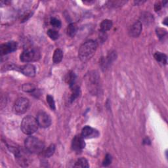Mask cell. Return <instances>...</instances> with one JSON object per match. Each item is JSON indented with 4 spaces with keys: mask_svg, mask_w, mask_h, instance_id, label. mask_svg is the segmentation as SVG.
Here are the masks:
<instances>
[{
    "mask_svg": "<svg viewBox=\"0 0 168 168\" xmlns=\"http://www.w3.org/2000/svg\"><path fill=\"white\" fill-rule=\"evenodd\" d=\"M97 48V44L93 40H89L84 43L78 51L80 59L86 62L88 61L94 55Z\"/></svg>",
    "mask_w": 168,
    "mask_h": 168,
    "instance_id": "cell-1",
    "label": "cell"
},
{
    "mask_svg": "<svg viewBox=\"0 0 168 168\" xmlns=\"http://www.w3.org/2000/svg\"><path fill=\"white\" fill-rule=\"evenodd\" d=\"M38 126L39 125L36 118L32 116H27L22 119L21 129L24 134L32 135L37 130Z\"/></svg>",
    "mask_w": 168,
    "mask_h": 168,
    "instance_id": "cell-2",
    "label": "cell"
},
{
    "mask_svg": "<svg viewBox=\"0 0 168 168\" xmlns=\"http://www.w3.org/2000/svg\"><path fill=\"white\" fill-rule=\"evenodd\" d=\"M25 147L27 150L33 154L43 152L45 145L39 139L34 137H28L25 141Z\"/></svg>",
    "mask_w": 168,
    "mask_h": 168,
    "instance_id": "cell-3",
    "label": "cell"
},
{
    "mask_svg": "<svg viewBox=\"0 0 168 168\" xmlns=\"http://www.w3.org/2000/svg\"><path fill=\"white\" fill-rule=\"evenodd\" d=\"M40 57V51L34 47H30L23 51L20 56V59L24 62H31L38 61Z\"/></svg>",
    "mask_w": 168,
    "mask_h": 168,
    "instance_id": "cell-4",
    "label": "cell"
},
{
    "mask_svg": "<svg viewBox=\"0 0 168 168\" xmlns=\"http://www.w3.org/2000/svg\"><path fill=\"white\" fill-rule=\"evenodd\" d=\"M30 102L28 99L24 97L18 98L14 105V112L17 114H23L28 109Z\"/></svg>",
    "mask_w": 168,
    "mask_h": 168,
    "instance_id": "cell-5",
    "label": "cell"
},
{
    "mask_svg": "<svg viewBox=\"0 0 168 168\" xmlns=\"http://www.w3.org/2000/svg\"><path fill=\"white\" fill-rule=\"evenodd\" d=\"M36 120L39 126L43 128H47L51 124V119L49 115L43 111H41L37 114Z\"/></svg>",
    "mask_w": 168,
    "mask_h": 168,
    "instance_id": "cell-6",
    "label": "cell"
},
{
    "mask_svg": "<svg viewBox=\"0 0 168 168\" xmlns=\"http://www.w3.org/2000/svg\"><path fill=\"white\" fill-rule=\"evenodd\" d=\"M17 48V43L11 41L3 43L0 46V53L2 55H5L16 51Z\"/></svg>",
    "mask_w": 168,
    "mask_h": 168,
    "instance_id": "cell-7",
    "label": "cell"
},
{
    "mask_svg": "<svg viewBox=\"0 0 168 168\" xmlns=\"http://www.w3.org/2000/svg\"><path fill=\"white\" fill-rule=\"evenodd\" d=\"M86 143L84 141V138L82 135L76 136L72 142V149L76 152H80L85 148Z\"/></svg>",
    "mask_w": 168,
    "mask_h": 168,
    "instance_id": "cell-8",
    "label": "cell"
},
{
    "mask_svg": "<svg viewBox=\"0 0 168 168\" xmlns=\"http://www.w3.org/2000/svg\"><path fill=\"white\" fill-rule=\"evenodd\" d=\"M99 133L97 131L90 126H86L83 127L82 131V136L84 139L96 137L99 136Z\"/></svg>",
    "mask_w": 168,
    "mask_h": 168,
    "instance_id": "cell-9",
    "label": "cell"
},
{
    "mask_svg": "<svg viewBox=\"0 0 168 168\" xmlns=\"http://www.w3.org/2000/svg\"><path fill=\"white\" fill-rule=\"evenodd\" d=\"M21 72L25 76L28 77H34L36 75V68L30 64H25L20 67Z\"/></svg>",
    "mask_w": 168,
    "mask_h": 168,
    "instance_id": "cell-10",
    "label": "cell"
},
{
    "mask_svg": "<svg viewBox=\"0 0 168 168\" xmlns=\"http://www.w3.org/2000/svg\"><path fill=\"white\" fill-rule=\"evenodd\" d=\"M142 23L140 21L135 22L129 30L130 36L133 37H137L141 33Z\"/></svg>",
    "mask_w": 168,
    "mask_h": 168,
    "instance_id": "cell-11",
    "label": "cell"
},
{
    "mask_svg": "<svg viewBox=\"0 0 168 168\" xmlns=\"http://www.w3.org/2000/svg\"><path fill=\"white\" fill-rule=\"evenodd\" d=\"M100 27H101V32H106L112 28V22L111 20H108V19H106V20H104V21H102V22L100 24Z\"/></svg>",
    "mask_w": 168,
    "mask_h": 168,
    "instance_id": "cell-12",
    "label": "cell"
},
{
    "mask_svg": "<svg viewBox=\"0 0 168 168\" xmlns=\"http://www.w3.org/2000/svg\"><path fill=\"white\" fill-rule=\"evenodd\" d=\"M63 58L62 51L60 49H57L53 53V61L55 64H58L62 61Z\"/></svg>",
    "mask_w": 168,
    "mask_h": 168,
    "instance_id": "cell-13",
    "label": "cell"
},
{
    "mask_svg": "<svg viewBox=\"0 0 168 168\" xmlns=\"http://www.w3.org/2000/svg\"><path fill=\"white\" fill-rule=\"evenodd\" d=\"M77 32V26L75 23H71L67 28V34L70 37H74Z\"/></svg>",
    "mask_w": 168,
    "mask_h": 168,
    "instance_id": "cell-14",
    "label": "cell"
},
{
    "mask_svg": "<svg viewBox=\"0 0 168 168\" xmlns=\"http://www.w3.org/2000/svg\"><path fill=\"white\" fill-rule=\"evenodd\" d=\"M154 59H156L157 62H159L161 64H166L167 63V56L160 52H156L154 55Z\"/></svg>",
    "mask_w": 168,
    "mask_h": 168,
    "instance_id": "cell-15",
    "label": "cell"
},
{
    "mask_svg": "<svg viewBox=\"0 0 168 168\" xmlns=\"http://www.w3.org/2000/svg\"><path fill=\"white\" fill-rule=\"evenodd\" d=\"M74 167H83V168H86V167H89V165L88 164L87 160L84 158H81L80 159L77 160L76 161V162L75 164Z\"/></svg>",
    "mask_w": 168,
    "mask_h": 168,
    "instance_id": "cell-16",
    "label": "cell"
},
{
    "mask_svg": "<svg viewBox=\"0 0 168 168\" xmlns=\"http://www.w3.org/2000/svg\"><path fill=\"white\" fill-rule=\"evenodd\" d=\"M76 78V74L73 72H70L67 74V76L66 77V80L70 87L74 86Z\"/></svg>",
    "mask_w": 168,
    "mask_h": 168,
    "instance_id": "cell-17",
    "label": "cell"
},
{
    "mask_svg": "<svg viewBox=\"0 0 168 168\" xmlns=\"http://www.w3.org/2000/svg\"><path fill=\"white\" fill-rule=\"evenodd\" d=\"M22 89L24 91L27 93H32L35 91L36 89V86L32 83H25L22 86Z\"/></svg>",
    "mask_w": 168,
    "mask_h": 168,
    "instance_id": "cell-18",
    "label": "cell"
},
{
    "mask_svg": "<svg viewBox=\"0 0 168 168\" xmlns=\"http://www.w3.org/2000/svg\"><path fill=\"white\" fill-rule=\"evenodd\" d=\"M55 150V145H53V144L51 145L48 147V148H47V149L46 151H45L44 152L43 151V156L45 157H46V158H49V157L51 156L54 154Z\"/></svg>",
    "mask_w": 168,
    "mask_h": 168,
    "instance_id": "cell-19",
    "label": "cell"
},
{
    "mask_svg": "<svg viewBox=\"0 0 168 168\" xmlns=\"http://www.w3.org/2000/svg\"><path fill=\"white\" fill-rule=\"evenodd\" d=\"M72 92L71 95V101H74L76 98L78 97L80 95V89L77 86H72Z\"/></svg>",
    "mask_w": 168,
    "mask_h": 168,
    "instance_id": "cell-20",
    "label": "cell"
},
{
    "mask_svg": "<svg viewBox=\"0 0 168 168\" xmlns=\"http://www.w3.org/2000/svg\"><path fill=\"white\" fill-rule=\"evenodd\" d=\"M47 35L49 36V37L51 39V40H57V39L59 37V32L53 29H49L47 31Z\"/></svg>",
    "mask_w": 168,
    "mask_h": 168,
    "instance_id": "cell-21",
    "label": "cell"
},
{
    "mask_svg": "<svg viewBox=\"0 0 168 168\" xmlns=\"http://www.w3.org/2000/svg\"><path fill=\"white\" fill-rule=\"evenodd\" d=\"M50 23L51 24V26H53V27L55 28H60L61 27V22L60 21V20H59V19L57 18H55V17H53L51 18V21H50Z\"/></svg>",
    "mask_w": 168,
    "mask_h": 168,
    "instance_id": "cell-22",
    "label": "cell"
},
{
    "mask_svg": "<svg viewBox=\"0 0 168 168\" xmlns=\"http://www.w3.org/2000/svg\"><path fill=\"white\" fill-rule=\"evenodd\" d=\"M46 99H47V102L48 103L49 106H50V108L52 110H55V101H54V99H53V96L49 95L47 96Z\"/></svg>",
    "mask_w": 168,
    "mask_h": 168,
    "instance_id": "cell-23",
    "label": "cell"
},
{
    "mask_svg": "<svg viewBox=\"0 0 168 168\" xmlns=\"http://www.w3.org/2000/svg\"><path fill=\"white\" fill-rule=\"evenodd\" d=\"M112 162V158L110 154H106V156L105 157L104 160H103V166H108Z\"/></svg>",
    "mask_w": 168,
    "mask_h": 168,
    "instance_id": "cell-24",
    "label": "cell"
},
{
    "mask_svg": "<svg viewBox=\"0 0 168 168\" xmlns=\"http://www.w3.org/2000/svg\"><path fill=\"white\" fill-rule=\"evenodd\" d=\"M166 34V32H163L162 29H158L157 30V34L159 37H163V36Z\"/></svg>",
    "mask_w": 168,
    "mask_h": 168,
    "instance_id": "cell-25",
    "label": "cell"
},
{
    "mask_svg": "<svg viewBox=\"0 0 168 168\" xmlns=\"http://www.w3.org/2000/svg\"><path fill=\"white\" fill-rule=\"evenodd\" d=\"M161 9V5L159 2H157L154 5V9L156 11H159Z\"/></svg>",
    "mask_w": 168,
    "mask_h": 168,
    "instance_id": "cell-26",
    "label": "cell"
}]
</instances>
